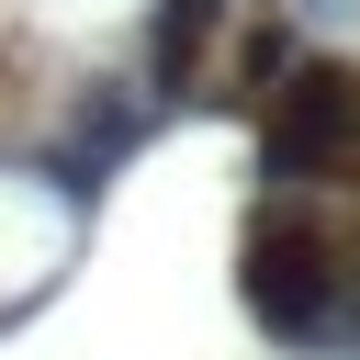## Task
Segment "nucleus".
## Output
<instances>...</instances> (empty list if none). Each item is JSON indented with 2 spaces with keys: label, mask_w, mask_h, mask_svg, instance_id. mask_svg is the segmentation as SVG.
Instances as JSON below:
<instances>
[{
  "label": "nucleus",
  "mask_w": 360,
  "mask_h": 360,
  "mask_svg": "<svg viewBox=\"0 0 360 360\" xmlns=\"http://www.w3.org/2000/svg\"><path fill=\"white\" fill-rule=\"evenodd\" d=\"M214 34H225V0H158V11H146V90H158L169 112L202 90Z\"/></svg>",
  "instance_id": "nucleus-4"
},
{
  "label": "nucleus",
  "mask_w": 360,
  "mask_h": 360,
  "mask_svg": "<svg viewBox=\"0 0 360 360\" xmlns=\"http://www.w3.org/2000/svg\"><path fill=\"white\" fill-rule=\"evenodd\" d=\"M158 124H169V101H158L146 79H90V90L56 112V135L34 146V180H45L68 214H90V202L124 180V158H135Z\"/></svg>",
  "instance_id": "nucleus-3"
},
{
  "label": "nucleus",
  "mask_w": 360,
  "mask_h": 360,
  "mask_svg": "<svg viewBox=\"0 0 360 360\" xmlns=\"http://www.w3.org/2000/svg\"><path fill=\"white\" fill-rule=\"evenodd\" d=\"M236 304L270 349H338V315H349V236L292 202V191H259L248 225H236Z\"/></svg>",
  "instance_id": "nucleus-1"
},
{
  "label": "nucleus",
  "mask_w": 360,
  "mask_h": 360,
  "mask_svg": "<svg viewBox=\"0 0 360 360\" xmlns=\"http://www.w3.org/2000/svg\"><path fill=\"white\" fill-rule=\"evenodd\" d=\"M304 56H315V45H304V22H292V11H259V22H248V45H236V90H225V101H248V112H259Z\"/></svg>",
  "instance_id": "nucleus-5"
},
{
  "label": "nucleus",
  "mask_w": 360,
  "mask_h": 360,
  "mask_svg": "<svg viewBox=\"0 0 360 360\" xmlns=\"http://www.w3.org/2000/svg\"><path fill=\"white\" fill-rule=\"evenodd\" d=\"M338 180H360V56H304L270 101H259V191H292V202H315V191H338Z\"/></svg>",
  "instance_id": "nucleus-2"
}]
</instances>
